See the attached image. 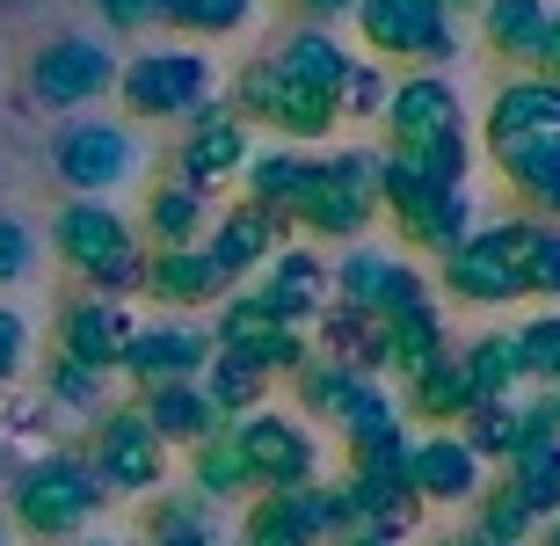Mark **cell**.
Wrapping results in <instances>:
<instances>
[{"mask_svg": "<svg viewBox=\"0 0 560 546\" xmlns=\"http://www.w3.org/2000/svg\"><path fill=\"white\" fill-rule=\"evenodd\" d=\"M51 169H59L66 189H81V197H103V189H125L139 175V139L131 125L117 117H81V125H66L51 139Z\"/></svg>", "mask_w": 560, "mask_h": 546, "instance_id": "ba28073f", "label": "cell"}, {"mask_svg": "<svg viewBox=\"0 0 560 546\" xmlns=\"http://www.w3.org/2000/svg\"><path fill=\"white\" fill-rule=\"evenodd\" d=\"M30 372V321L15 306H0V386Z\"/></svg>", "mask_w": 560, "mask_h": 546, "instance_id": "e575fe53", "label": "cell"}, {"mask_svg": "<svg viewBox=\"0 0 560 546\" xmlns=\"http://www.w3.org/2000/svg\"><path fill=\"white\" fill-rule=\"evenodd\" d=\"M277 248H284V219H277V211H262L255 197H241L233 211H219V226H211V241H205V255L226 270V284L255 277Z\"/></svg>", "mask_w": 560, "mask_h": 546, "instance_id": "2e32d148", "label": "cell"}, {"mask_svg": "<svg viewBox=\"0 0 560 546\" xmlns=\"http://www.w3.org/2000/svg\"><path fill=\"white\" fill-rule=\"evenodd\" d=\"M539 546H560V518H546V525H539Z\"/></svg>", "mask_w": 560, "mask_h": 546, "instance_id": "60d3db41", "label": "cell"}, {"mask_svg": "<svg viewBox=\"0 0 560 546\" xmlns=\"http://www.w3.org/2000/svg\"><path fill=\"white\" fill-rule=\"evenodd\" d=\"M226 292L233 284L205 255V241L197 248H153L145 255V299H161V306H219Z\"/></svg>", "mask_w": 560, "mask_h": 546, "instance_id": "d6986e66", "label": "cell"}, {"mask_svg": "<svg viewBox=\"0 0 560 546\" xmlns=\"http://www.w3.org/2000/svg\"><path fill=\"white\" fill-rule=\"evenodd\" d=\"M510 358H517V379L560 394V306H546V314L524 321L517 336H510Z\"/></svg>", "mask_w": 560, "mask_h": 546, "instance_id": "f1b7e54d", "label": "cell"}, {"mask_svg": "<svg viewBox=\"0 0 560 546\" xmlns=\"http://www.w3.org/2000/svg\"><path fill=\"white\" fill-rule=\"evenodd\" d=\"M131 336H139V328H131L125 299H81V306H66V350L59 358L88 364V372H117Z\"/></svg>", "mask_w": 560, "mask_h": 546, "instance_id": "44dd1931", "label": "cell"}, {"mask_svg": "<svg viewBox=\"0 0 560 546\" xmlns=\"http://www.w3.org/2000/svg\"><path fill=\"white\" fill-rule=\"evenodd\" d=\"M510 241H517V284L524 299H546L560 306V219H510Z\"/></svg>", "mask_w": 560, "mask_h": 546, "instance_id": "cb8c5ba5", "label": "cell"}, {"mask_svg": "<svg viewBox=\"0 0 560 546\" xmlns=\"http://www.w3.org/2000/svg\"><path fill=\"white\" fill-rule=\"evenodd\" d=\"M291 8H306V15H313V22H335V15H350L357 0H291Z\"/></svg>", "mask_w": 560, "mask_h": 546, "instance_id": "74e56055", "label": "cell"}, {"mask_svg": "<svg viewBox=\"0 0 560 546\" xmlns=\"http://www.w3.org/2000/svg\"><path fill=\"white\" fill-rule=\"evenodd\" d=\"M480 139H488V161L532 147V139H560V81H546V73L502 81L495 103H488V131Z\"/></svg>", "mask_w": 560, "mask_h": 546, "instance_id": "4fadbf2b", "label": "cell"}, {"mask_svg": "<svg viewBox=\"0 0 560 546\" xmlns=\"http://www.w3.org/2000/svg\"><path fill=\"white\" fill-rule=\"evenodd\" d=\"M103 394H109V372H88V364H73V358L51 364V400H73V408H103Z\"/></svg>", "mask_w": 560, "mask_h": 546, "instance_id": "d6a6232c", "label": "cell"}, {"mask_svg": "<svg viewBox=\"0 0 560 546\" xmlns=\"http://www.w3.org/2000/svg\"><path fill=\"white\" fill-rule=\"evenodd\" d=\"M189 481H197V496H248V460H241V444H233V422H219L205 444H189Z\"/></svg>", "mask_w": 560, "mask_h": 546, "instance_id": "83f0119b", "label": "cell"}, {"mask_svg": "<svg viewBox=\"0 0 560 546\" xmlns=\"http://www.w3.org/2000/svg\"><path fill=\"white\" fill-rule=\"evenodd\" d=\"M255 0H161V22H175L183 37H233L248 30Z\"/></svg>", "mask_w": 560, "mask_h": 546, "instance_id": "4dcf8cb0", "label": "cell"}, {"mask_svg": "<svg viewBox=\"0 0 560 546\" xmlns=\"http://www.w3.org/2000/svg\"><path fill=\"white\" fill-rule=\"evenodd\" d=\"M474 539H488V546H532V539H539V518H532V503H524L510 481H495V488H480Z\"/></svg>", "mask_w": 560, "mask_h": 546, "instance_id": "f546056e", "label": "cell"}, {"mask_svg": "<svg viewBox=\"0 0 560 546\" xmlns=\"http://www.w3.org/2000/svg\"><path fill=\"white\" fill-rule=\"evenodd\" d=\"M109 88H117V59L95 37H59L30 59V95L44 109H88V103H103Z\"/></svg>", "mask_w": 560, "mask_h": 546, "instance_id": "8fae6325", "label": "cell"}, {"mask_svg": "<svg viewBox=\"0 0 560 546\" xmlns=\"http://www.w3.org/2000/svg\"><path fill=\"white\" fill-rule=\"evenodd\" d=\"M30 270H37V241H30V226H22V219H8V211H0V284H22Z\"/></svg>", "mask_w": 560, "mask_h": 546, "instance_id": "836d02e7", "label": "cell"}, {"mask_svg": "<svg viewBox=\"0 0 560 546\" xmlns=\"http://www.w3.org/2000/svg\"><path fill=\"white\" fill-rule=\"evenodd\" d=\"M386 277H394V255L350 248V255H342V270L328 277V284H335V306H364V314H378V292H386Z\"/></svg>", "mask_w": 560, "mask_h": 546, "instance_id": "1f68e13d", "label": "cell"}, {"mask_svg": "<svg viewBox=\"0 0 560 546\" xmlns=\"http://www.w3.org/2000/svg\"><path fill=\"white\" fill-rule=\"evenodd\" d=\"M233 117L241 125H277L284 139H328L335 131V117H342V103L335 95H320V88H306L299 73H284L277 59H255V66H241V81H233Z\"/></svg>", "mask_w": 560, "mask_h": 546, "instance_id": "277c9868", "label": "cell"}, {"mask_svg": "<svg viewBox=\"0 0 560 546\" xmlns=\"http://www.w3.org/2000/svg\"><path fill=\"white\" fill-rule=\"evenodd\" d=\"M539 73L560 81V8H553V30H546V51H539Z\"/></svg>", "mask_w": 560, "mask_h": 546, "instance_id": "8d00e7d4", "label": "cell"}, {"mask_svg": "<svg viewBox=\"0 0 560 546\" xmlns=\"http://www.w3.org/2000/svg\"><path fill=\"white\" fill-rule=\"evenodd\" d=\"M219 350H226V358L262 364L270 379L306 364V336H299L284 314H270L255 292H226V299H219Z\"/></svg>", "mask_w": 560, "mask_h": 546, "instance_id": "7c38bea8", "label": "cell"}, {"mask_svg": "<svg viewBox=\"0 0 560 546\" xmlns=\"http://www.w3.org/2000/svg\"><path fill=\"white\" fill-rule=\"evenodd\" d=\"M444 546H458V539H444Z\"/></svg>", "mask_w": 560, "mask_h": 546, "instance_id": "f6af8a7d", "label": "cell"}, {"mask_svg": "<svg viewBox=\"0 0 560 546\" xmlns=\"http://www.w3.org/2000/svg\"><path fill=\"white\" fill-rule=\"evenodd\" d=\"M546 30H553V0H480V44H488L502 66L539 73Z\"/></svg>", "mask_w": 560, "mask_h": 546, "instance_id": "ffe728a7", "label": "cell"}, {"mask_svg": "<svg viewBox=\"0 0 560 546\" xmlns=\"http://www.w3.org/2000/svg\"><path fill=\"white\" fill-rule=\"evenodd\" d=\"M0 546H8V525H0Z\"/></svg>", "mask_w": 560, "mask_h": 546, "instance_id": "ee69618b", "label": "cell"}, {"mask_svg": "<svg viewBox=\"0 0 560 546\" xmlns=\"http://www.w3.org/2000/svg\"><path fill=\"white\" fill-rule=\"evenodd\" d=\"M139 416L153 422V438H161V444H183V452H189V444H205L211 430L226 422V416H219V408L205 400V386H197V379L145 386V394H139Z\"/></svg>", "mask_w": 560, "mask_h": 546, "instance_id": "7402d4cb", "label": "cell"}, {"mask_svg": "<svg viewBox=\"0 0 560 546\" xmlns=\"http://www.w3.org/2000/svg\"><path fill=\"white\" fill-rule=\"evenodd\" d=\"M183 183H197V189H211V183H226V175H241L248 169V125L233 117L219 95H211L197 117H189V131H183Z\"/></svg>", "mask_w": 560, "mask_h": 546, "instance_id": "5bb4252c", "label": "cell"}, {"mask_svg": "<svg viewBox=\"0 0 560 546\" xmlns=\"http://www.w3.org/2000/svg\"><path fill=\"white\" fill-rule=\"evenodd\" d=\"M255 299H262L270 314H284L291 328L320 321V314H328V270H320V255H313V248H277L270 263H262Z\"/></svg>", "mask_w": 560, "mask_h": 546, "instance_id": "ac0fdd59", "label": "cell"}, {"mask_svg": "<svg viewBox=\"0 0 560 546\" xmlns=\"http://www.w3.org/2000/svg\"><path fill=\"white\" fill-rule=\"evenodd\" d=\"M444 8H480V0H444Z\"/></svg>", "mask_w": 560, "mask_h": 546, "instance_id": "7bdbcfd3", "label": "cell"}, {"mask_svg": "<svg viewBox=\"0 0 560 546\" xmlns=\"http://www.w3.org/2000/svg\"><path fill=\"white\" fill-rule=\"evenodd\" d=\"M103 8V22L117 30V37H131V30H153L161 22V0H95Z\"/></svg>", "mask_w": 560, "mask_h": 546, "instance_id": "d590c367", "label": "cell"}, {"mask_svg": "<svg viewBox=\"0 0 560 546\" xmlns=\"http://www.w3.org/2000/svg\"><path fill=\"white\" fill-rule=\"evenodd\" d=\"M357 37L372 44L378 59H422L444 66L458 59V22L444 0H357Z\"/></svg>", "mask_w": 560, "mask_h": 546, "instance_id": "8992f818", "label": "cell"}, {"mask_svg": "<svg viewBox=\"0 0 560 546\" xmlns=\"http://www.w3.org/2000/svg\"><path fill=\"white\" fill-rule=\"evenodd\" d=\"M233 444H241V460H248V481L262 488V496H277V488H313V466H320V452H313V430L291 416H241L233 422Z\"/></svg>", "mask_w": 560, "mask_h": 546, "instance_id": "30bf717a", "label": "cell"}, {"mask_svg": "<svg viewBox=\"0 0 560 546\" xmlns=\"http://www.w3.org/2000/svg\"><path fill=\"white\" fill-rule=\"evenodd\" d=\"M51 241H59V263L81 277L95 299H131V292H145V255H153V248H145V241L103 205V197H73V205L59 211Z\"/></svg>", "mask_w": 560, "mask_h": 546, "instance_id": "6da1fadb", "label": "cell"}, {"mask_svg": "<svg viewBox=\"0 0 560 546\" xmlns=\"http://www.w3.org/2000/svg\"><path fill=\"white\" fill-rule=\"evenodd\" d=\"M117 95H125V109L145 117V125H161V117H183L189 125L219 95V73H211V59L197 44H161V51H139L117 73Z\"/></svg>", "mask_w": 560, "mask_h": 546, "instance_id": "7a4b0ae2", "label": "cell"}, {"mask_svg": "<svg viewBox=\"0 0 560 546\" xmlns=\"http://www.w3.org/2000/svg\"><path fill=\"white\" fill-rule=\"evenodd\" d=\"M510 474H502V481L517 488L524 503H532V518H560V438H532V444H517V452H510Z\"/></svg>", "mask_w": 560, "mask_h": 546, "instance_id": "484cf974", "label": "cell"}, {"mask_svg": "<svg viewBox=\"0 0 560 546\" xmlns=\"http://www.w3.org/2000/svg\"><path fill=\"white\" fill-rule=\"evenodd\" d=\"M88 466L109 496H153L167 481V444L153 438V422L139 408H103L95 438H88Z\"/></svg>", "mask_w": 560, "mask_h": 546, "instance_id": "52a82bcc", "label": "cell"}, {"mask_svg": "<svg viewBox=\"0 0 560 546\" xmlns=\"http://www.w3.org/2000/svg\"><path fill=\"white\" fill-rule=\"evenodd\" d=\"M145 233H153V248H197L205 241V189L183 175L153 183L145 189Z\"/></svg>", "mask_w": 560, "mask_h": 546, "instance_id": "603a6c76", "label": "cell"}, {"mask_svg": "<svg viewBox=\"0 0 560 546\" xmlns=\"http://www.w3.org/2000/svg\"><path fill=\"white\" fill-rule=\"evenodd\" d=\"M553 400H560V394H553Z\"/></svg>", "mask_w": 560, "mask_h": 546, "instance_id": "bcb514c9", "label": "cell"}, {"mask_svg": "<svg viewBox=\"0 0 560 546\" xmlns=\"http://www.w3.org/2000/svg\"><path fill=\"white\" fill-rule=\"evenodd\" d=\"M66 546H109V539H66Z\"/></svg>", "mask_w": 560, "mask_h": 546, "instance_id": "b9f144b4", "label": "cell"}, {"mask_svg": "<svg viewBox=\"0 0 560 546\" xmlns=\"http://www.w3.org/2000/svg\"><path fill=\"white\" fill-rule=\"evenodd\" d=\"M480 452L466 438H452V430H436V438H422L416 452H408V488H416V503H474L480 488Z\"/></svg>", "mask_w": 560, "mask_h": 546, "instance_id": "9a60e30c", "label": "cell"}, {"mask_svg": "<svg viewBox=\"0 0 560 546\" xmlns=\"http://www.w3.org/2000/svg\"><path fill=\"white\" fill-rule=\"evenodd\" d=\"M197 386H205V400H211L226 422H241V416H255V408H262V394H270V372H262V364H248V358L211 350V364L197 372Z\"/></svg>", "mask_w": 560, "mask_h": 546, "instance_id": "4316f807", "label": "cell"}, {"mask_svg": "<svg viewBox=\"0 0 560 546\" xmlns=\"http://www.w3.org/2000/svg\"><path fill=\"white\" fill-rule=\"evenodd\" d=\"M109 503V488L95 481V466L73 452H51L15 481V525L37 539H73L81 525H95V510Z\"/></svg>", "mask_w": 560, "mask_h": 546, "instance_id": "3957f363", "label": "cell"}, {"mask_svg": "<svg viewBox=\"0 0 560 546\" xmlns=\"http://www.w3.org/2000/svg\"><path fill=\"white\" fill-rule=\"evenodd\" d=\"M313 169L320 161H306L299 147H270V153H248V197L262 211H277V219H291V205L306 197V183H313Z\"/></svg>", "mask_w": 560, "mask_h": 546, "instance_id": "d4e9b609", "label": "cell"}, {"mask_svg": "<svg viewBox=\"0 0 560 546\" xmlns=\"http://www.w3.org/2000/svg\"><path fill=\"white\" fill-rule=\"evenodd\" d=\"M436 292L466 299V306H517V241H510V219L502 226H474L452 255H436Z\"/></svg>", "mask_w": 560, "mask_h": 546, "instance_id": "9c48e42d", "label": "cell"}, {"mask_svg": "<svg viewBox=\"0 0 560 546\" xmlns=\"http://www.w3.org/2000/svg\"><path fill=\"white\" fill-rule=\"evenodd\" d=\"M211 364V342L197 336V328H139V336L125 342V358H117V372L131 379V386H175V379H197Z\"/></svg>", "mask_w": 560, "mask_h": 546, "instance_id": "e0dca14e", "label": "cell"}, {"mask_svg": "<svg viewBox=\"0 0 560 546\" xmlns=\"http://www.w3.org/2000/svg\"><path fill=\"white\" fill-rule=\"evenodd\" d=\"M291 219L306 233H364L378 219V153H335V161H320L313 169V183H306V197L291 205ZM284 219V226H291Z\"/></svg>", "mask_w": 560, "mask_h": 546, "instance_id": "5b68a950", "label": "cell"}, {"mask_svg": "<svg viewBox=\"0 0 560 546\" xmlns=\"http://www.w3.org/2000/svg\"><path fill=\"white\" fill-rule=\"evenodd\" d=\"M328 546H386V539H372V532H342V539H328Z\"/></svg>", "mask_w": 560, "mask_h": 546, "instance_id": "ab89813d", "label": "cell"}, {"mask_svg": "<svg viewBox=\"0 0 560 546\" xmlns=\"http://www.w3.org/2000/svg\"><path fill=\"white\" fill-rule=\"evenodd\" d=\"M153 546H211L205 525H189V532H153Z\"/></svg>", "mask_w": 560, "mask_h": 546, "instance_id": "f35d334b", "label": "cell"}]
</instances>
